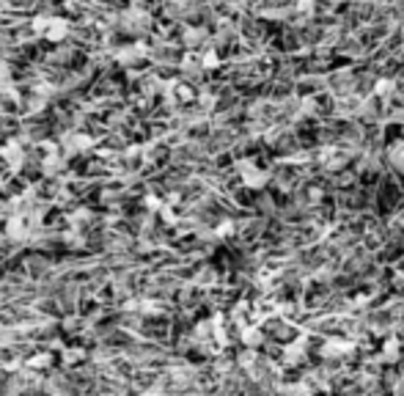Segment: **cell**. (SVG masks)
Masks as SVG:
<instances>
[{"mask_svg": "<svg viewBox=\"0 0 404 396\" xmlns=\"http://www.w3.org/2000/svg\"><path fill=\"white\" fill-rule=\"evenodd\" d=\"M390 162L396 165V171L404 173V146H393L390 149Z\"/></svg>", "mask_w": 404, "mask_h": 396, "instance_id": "cell-1", "label": "cell"}]
</instances>
